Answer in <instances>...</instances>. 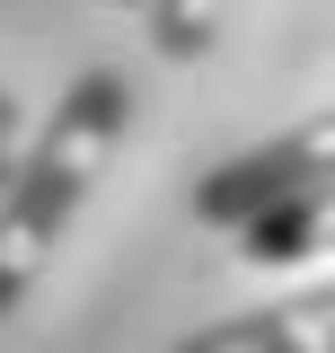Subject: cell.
Listing matches in <instances>:
<instances>
[{
  "label": "cell",
  "mask_w": 335,
  "mask_h": 353,
  "mask_svg": "<svg viewBox=\"0 0 335 353\" xmlns=\"http://www.w3.org/2000/svg\"><path fill=\"white\" fill-rule=\"evenodd\" d=\"M132 106H141L132 71L88 62L80 80L53 97V115L36 124V141L9 150V168H0V327L27 309V292L44 283V265L62 256V239L80 230L97 176L115 168V150L132 132Z\"/></svg>",
  "instance_id": "obj_1"
},
{
  "label": "cell",
  "mask_w": 335,
  "mask_h": 353,
  "mask_svg": "<svg viewBox=\"0 0 335 353\" xmlns=\"http://www.w3.org/2000/svg\"><path fill=\"white\" fill-rule=\"evenodd\" d=\"M309 185H335V106H318V115H300V124L265 132L256 150L203 168L194 176V221H203V230H247L265 203L309 194Z\"/></svg>",
  "instance_id": "obj_2"
},
{
  "label": "cell",
  "mask_w": 335,
  "mask_h": 353,
  "mask_svg": "<svg viewBox=\"0 0 335 353\" xmlns=\"http://www.w3.org/2000/svg\"><path fill=\"white\" fill-rule=\"evenodd\" d=\"M168 353H335V274L327 283H300L283 301L230 309L194 336H176Z\"/></svg>",
  "instance_id": "obj_3"
},
{
  "label": "cell",
  "mask_w": 335,
  "mask_h": 353,
  "mask_svg": "<svg viewBox=\"0 0 335 353\" xmlns=\"http://www.w3.org/2000/svg\"><path fill=\"white\" fill-rule=\"evenodd\" d=\"M230 9H238V0H141V18H150V53H159V62H203Z\"/></svg>",
  "instance_id": "obj_4"
},
{
  "label": "cell",
  "mask_w": 335,
  "mask_h": 353,
  "mask_svg": "<svg viewBox=\"0 0 335 353\" xmlns=\"http://www.w3.org/2000/svg\"><path fill=\"white\" fill-rule=\"evenodd\" d=\"M9 150H18V88L0 80V159H9Z\"/></svg>",
  "instance_id": "obj_5"
},
{
  "label": "cell",
  "mask_w": 335,
  "mask_h": 353,
  "mask_svg": "<svg viewBox=\"0 0 335 353\" xmlns=\"http://www.w3.org/2000/svg\"><path fill=\"white\" fill-rule=\"evenodd\" d=\"M124 9H141V0H124Z\"/></svg>",
  "instance_id": "obj_6"
},
{
  "label": "cell",
  "mask_w": 335,
  "mask_h": 353,
  "mask_svg": "<svg viewBox=\"0 0 335 353\" xmlns=\"http://www.w3.org/2000/svg\"><path fill=\"white\" fill-rule=\"evenodd\" d=\"M0 168H9V159H0Z\"/></svg>",
  "instance_id": "obj_7"
}]
</instances>
